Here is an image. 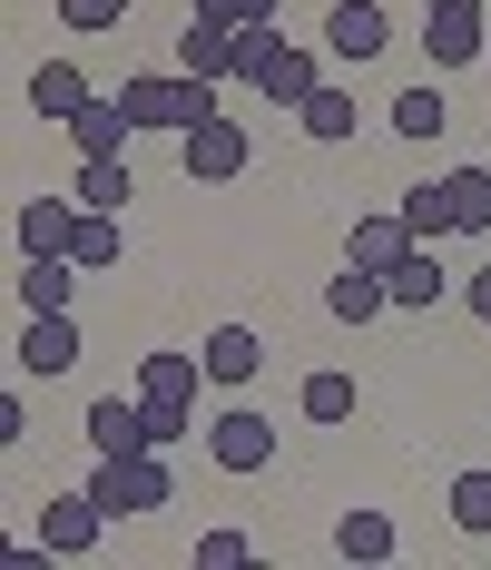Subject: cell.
<instances>
[{
	"label": "cell",
	"mask_w": 491,
	"mask_h": 570,
	"mask_svg": "<svg viewBox=\"0 0 491 570\" xmlns=\"http://www.w3.org/2000/svg\"><path fill=\"white\" fill-rule=\"evenodd\" d=\"M118 99L138 128H167V138H187L197 118H217V79H187V69H138V79H118Z\"/></svg>",
	"instance_id": "1"
},
{
	"label": "cell",
	"mask_w": 491,
	"mask_h": 570,
	"mask_svg": "<svg viewBox=\"0 0 491 570\" xmlns=\"http://www.w3.org/2000/svg\"><path fill=\"white\" fill-rule=\"evenodd\" d=\"M246 89L266 99V109H305L315 89H325V69H315V50H295L285 30H246Z\"/></svg>",
	"instance_id": "2"
},
{
	"label": "cell",
	"mask_w": 491,
	"mask_h": 570,
	"mask_svg": "<svg viewBox=\"0 0 491 570\" xmlns=\"http://www.w3.org/2000/svg\"><path fill=\"white\" fill-rule=\"evenodd\" d=\"M89 492H99V512H109V521H148V512H167V502H177L167 453H99Z\"/></svg>",
	"instance_id": "3"
},
{
	"label": "cell",
	"mask_w": 491,
	"mask_h": 570,
	"mask_svg": "<svg viewBox=\"0 0 491 570\" xmlns=\"http://www.w3.org/2000/svg\"><path fill=\"white\" fill-rule=\"evenodd\" d=\"M177 158H187V187H236V177L256 168V138H246V118H197L187 138H177Z\"/></svg>",
	"instance_id": "4"
},
{
	"label": "cell",
	"mask_w": 491,
	"mask_h": 570,
	"mask_svg": "<svg viewBox=\"0 0 491 570\" xmlns=\"http://www.w3.org/2000/svg\"><path fill=\"white\" fill-rule=\"evenodd\" d=\"M413 40L433 50V69H472L491 50V10L482 0H423V30Z\"/></svg>",
	"instance_id": "5"
},
{
	"label": "cell",
	"mask_w": 491,
	"mask_h": 570,
	"mask_svg": "<svg viewBox=\"0 0 491 570\" xmlns=\"http://www.w3.org/2000/svg\"><path fill=\"white\" fill-rule=\"evenodd\" d=\"M207 462L236 472V482H246V472H275V423H266V413H246V403H226L217 423H207Z\"/></svg>",
	"instance_id": "6"
},
{
	"label": "cell",
	"mask_w": 491,
	"mask_h": 570,
	"mask_svg": "<svg viewBox=\"0 0 491 570\" xmlns=\"http://www.w3.org/2000/svg\"><path fill=\"white\" fill-rule=\"evenodd\" d=\"M99 531H109V512H99V492L79 482V492H59V502H40V551L50 561H89L99 551Z\"/></svg>",
	"instance_id": "7"
},
{
	"label": "cell",
	"mask_w": 491,
	"mask_h": 570,
	"mask_svg": "<svg viewBox=\"0 0 491 570\" xmlns=\"http://www.w3.org/2000/svg\"><path fill=\"white\" fill-rule=\"evenodd\" d=\"M177 69H187V79H246V30H226V20H207V10H197V20H187V30H177Z\"/></svg>",
	"instance_id": "8"
},
{
	"label": "cell",
	"mask_w": 491,
	"mask_h": 570,
	"mask_svg": "<svg viewBox=\"0 0 491 570\" xmlns=\"http://www.w3.org/2000/svg\"><path fill=\"white\" fill-rule=\"evenodd\" d=\"M383 40H393L383 0H334V10H325V50L344 59V69H364V59H383Z\"/></svg>",
	"instance_id": "9"
},
{
	"label": "cell",
	"mask_w": 491,
	"mask_h": 570,
	"mask_svg": "<svg viewBox=\"0 0 491 570\" xmlns=\"http://www.w3.org/2000/svg\"><path fill=\"white\" fill-rule=\"evenodd\" d=\"M10 354H20V374H40V384H50V374H69V364H79V325H69V305H50V315H30Z\"/></svg>",
	"instance_id": "10"
},
{
	"label": "cell",
	"mask_w": 491,
	"mask_h": 570,
	"mask_svg": "<svg viewBox=\"0 0 491 570\" xmlns=\"http://www.w3.org/2000/svg\"><path fill=\"white\" fill-rule=\"evenodd\" d=\"M197 384H207V354H187V344H148L138 354V394L148 403H197Z\"/></svg>",
	"instance_id": "11"
},
{
	"label": "cell",
	"mask_w": 491,
	"mask_h": 570,
	"mask_svg": "<svg viewBox=\"0 0 491 570\" xmlns=\"http://www.w3.org/2000/svg\"><path fill=\"white\" fill-rule=\"evenodd\" d=\"M89 453H158V443H148V403L138 394H99L89 403Z\"/></svg>",
	"instance_id": "12"
},
{
	"label": "cell",
	"mask_w": 491,
	"mask_h": 570,
	"mask_svg": "<svg viewBox=\"0 0 491 570\" xmlns=\"http://www.w3.org/2000/svg\"><path fill=\"white\" fill-rule=\"evenodd\" d=\"M79 217H89L79 197H30L20 207V256H69L79 246Z\"/></svg>",
	"instance_id": "13"
},
{
	"label": "cell",
	"mask_w": 491,
	"mask_h": 570,
	"mask_svg": "<svg viewBox=\"0 0 491 570\" xmlns=\"http://www.w3.org/2000/svg\"><path fill=\"white\" fill-rule=\"evenodd\" d=\"M197 354H207V384H226V394L266 374V335H256V325H217V335L197 344Z\"/></svg>",
	"instance_id": "14"
},
{
	"label": "cell",
	"mask_w": 491,
	"mask_h": 570,
	"mask_svg": "<svg viewBox=\"0 0 491 570\" xmlns=\"http://www.w3.org/2000/svg\"><path fill=\"white\" fill-rule=\"evenodd\" d=\"M325 315H334V325H354V335H364L374 315H393V285H383V266H344V276L325 285Z\"/></svg>",
	"instance_id": "15"
},
{
	"label": "cell",
	"mask_w": 491,
	"mask_h": 570,
	"mask_svg": "<svg viewBox=\"0 0 491 570\" xmlns=\"http://www.w3.org/2000/svg\"><path fill=\"white\" fill-rule=\"evenodd\" d=\"M89 99H99V89H89V69H79V59H40V69H30V109L59 118V128L89 109Z\"/></svg>",
	"instance_id": "16"
},
{
	"label": "cell",
	"mask_w": 491,
	"mask_h": 570,
	"mask_svg": "<svg viewBox=\"0 0 491 570\" xmlns=\"http://www.w3.org/2000/svg\"><path fill=\"white\" fill-rule=\"evenodd\" d=\"M128 138H138V118H128V99H89V109L69 118V148H79V158H118Z\"/></svg>",
	"instance_id": "17"
},
{
	"label": "cell",
	"mask_w": 491,
	"mask_h": 570,
	"mask_svg": "<svg viewBox=\"0 0 491 570\" xmlns=\"http://www.w3.org/2000/svg\"><path fill=\"white\" fill-rule=\"evenodd\" d=\"M383 285H393V305H403V315H433V305H442V266H433V246H403V256L383 266Z\"/></svg>",
	"instance_id": "18"
},
{
	"label": "cell",
	"mask_w": 491,
	"mask_h": 570,
	"mask_svg": "<svg viewBox=\"0 0 491 570\" xmlns=\"http://www.w3.org/2000/svg\"><path fill=\"white\" fill-rule=\"evenodd\" d=\"M334 561H393V512H374V502H354V512L334 521Z\"/></svg>",
	"instance_id": "19"
},
{
	"label": "cell",
	"mask_w": 491,
	"mask_h": 570,
	"mask_svg": "<svg viewBox=\"0 0 491 570\" xmlns=\"http://www.w3.org/2000/svg\"><path fill=\"white\" fill-rule=\"evenodd\" d=\"M89 276V266H79V256H20V305H30V315H50V305H69V285Z\"/></svg>",
	"instance_id": "20"
},
{
	"label": "cell",
	"mask_w": 491,
	"mask_h": 570,
	"mask_svg": "<svg viewBox=\"0 0 491 570\" xmlns=\"http://www.w3.org/2000/svg\"><path fill=\"white\" fill-rule=\"evenodd\" d=\"M354 118H364V109H354V89H344V79H325V89L295 109V128H305L315 148H344V138H354Z\"/></svg>",
	"instance_id": "21"
},
{
	"label": "cell",
	"mask_w": 491,
	"mask_h": 570,
	"mask_svg": "<svg viewBox=\"0 0 491 570\" xmlns=\"http://www.w3.org/2000/svg\"><path fill=\"white\" fill-rule=\"evenodd\" d=\"M128 187H138V177H128V148H118V158H79V177H69V197H79V207H99V217L128 207Z\"/></svg>",
	"instance_id": "22"
},
{
	"label": "cell",
	"mask_w": 491,
	"mask_h": 570,
	"mask_svg": "<svg viewBox=\"0 0 491 570\" xmlns=\"http://www.w3.org/2000/svg\"><path fill=\"white\" fill-rule=\"evenodd\" d=\"M403 246H423V236L403 227V207H393V217H354V236H344V266H393Z\"/></svg>",
	"instance_id": "23"
},
{
	"label": "cell",
	"mask_w": 491,
	"mask_h": 570,
	"mask_svg": "<svg viewBox=\"0 0 491 570\" xmlns=\"http://www.w3.org/2000/svg\"><path fill=\"white\" fill-rule=\"evenodd\" d=\"M442 128H452L442 79H423V89H403V99H393V138H413V148H423V138H442Z\"/></svg>",
	"instance_id": "24"
},
{
	"label": "cell",
	"mask_w": 491,
	"mask_h": 570,
	"mask_svg": "<svg viewBox=\"0 0 491 570\" xmlns=\"http://www.w3.org/2000/svg\"><path fill=\"white\" fill-rule=\"evenodd\" d=\"M452 187V236H491V168H442Z\"/></svg>",
	"instance_id": "25"
},
{
	"label": "cell",
	"mask_w": 491,
	"mask_h": 570,
	"mask_svg": "<svg viewBox=\"0 0 491 570\" xmlns=\"http://www.w3.org/2000/svg\"><path fill=\"white\" fill-rule=\"evenodd\" d=\"M403 227L423 236V246H442V236H452V187H442V177H423V187H403Z\"/></svg>",
	"instance_id": "26"
},
{
	"label": "cell",
	"mask_w": 491,
	"mask_h": 570,
	"mask_svg": "<svg viewBox=\"0 0 491 570\" xmlns=\"http://www.w3.org/2000/svg\"><path fill=\"white\" fill-rule=\"evenodd\" d=\"M69 256H79V266H89V276H99V266H128V227H118V217H99V207H89V217H79V246H69Z\"/></svg>",
	"instance_id": "27"
},
{
	"label": "cell",
	"mask_w": 491,
	"mask_h": 570,
	"mask_svg": "<svg viewBox=\"0 0 491 570\" xmlns=\"http://www.w3.org/2000/svg\"><path fill=\"white\" fill-rule=\"evenodd\" d=\"M295 413H305V423H354V374H305Z\"/></svg>",
	"instance_id": "28"
},
{
	"label": "cell",
	"mask_w": 491,
	"mask_h": 570,
	"mask_svg": "<svg viewBox=\"0 0 491 570\" xmlns=\"http://www.w3.org/2000/svg\"><path fill=\"white\" fill-rule=\"evenodd\" d=\"M452 521L472 541H491V472H452Z\"/></svg>",
	"instance_id": "29"
},
{
	"label": "cell",
	"mask_w": 491,
	"mask_h": 570,
	"mask_svg": "<svg viewBox=\"0 0 491 570\" xmlns=\"http://www.w3.org/2000/svg\"><path fill=\"white\" fill-rule=\"evenodd\" d=\"M138 403H148V394H138ZM187 433H197V403H148V443H158V453H177Z\"/></svg>",
	"instance_id": "30"
},
{
	"label": "cell",
	"mask_w": 491,
	"mask_h": 570,
	"mask_svg": "<svg viewBox=\"0 0 491 570\" xmlns=\"http://www.w3.org/2000/svg\"><path fill=\"white\" fill-rule=\"evenodd\" d=\"M59 20L99 40V30H128V0H59Z\"/></svg>",
	"instance_id": "31"
},
{
	"label": "cell",
	"mask_w": 491,
	"mask_h": 570,
	"mask_svg": "<svg viewBox=\"0 0 491 570\" xmlns=\"http://www.w3.org/2000/svg\"><path fill=\"white\" fill-rule=\"evenodd\" d=\"M207 20H226V30H266V20H285V0H197Z\"/></svg>",
	"instance_id": "32"
},
{
	"label": "cell",
	"mask_w": 491,
	"mask_h": 570,
	"mask_svg": "<svg viewBox=\"0 0 491 570\" xmlns=\"http://www.w3.org/2000/svg\"><path fill=\"white\" fill-rule=\"evenodd\" d=\"M197 561H207V570H246V561H256V541H246V531H197Z\"/></svg>",
	"instance_id": "33"
},
{
	"label": "cell",
	"mask_w": 491,
	"mask_h": 570,
	"mask_svg": "<svg viewBox=\"0 0 491 570\" xmlns=\"http://www.w3.org/2000/svg\"><path fill=\"white\" fill-rule=\"evenodd\" d=\"M462 305H472V315H482V325H491V266H482V276H472V285H462Z\"/></svg>",
	"instance_id": "34"
},
{
	"label": "cell",
	"mask_w": 491,
	"mask_h": 570,
	"mask_svg": "<svg viewBox=\"0 0 491 570\" xmlns=\"http://www.w3.org/2000/svg\"><path fill=\"white\" fill-rule=\"evenodd\" d=\"M482 69H491V50H482Z\"/></svg>",
	"instance_id": "35"
}]
</instances>
